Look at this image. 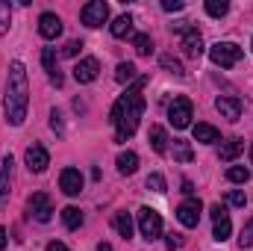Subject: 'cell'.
Segmentation results:
<instances>
[{"label":"cell","mask_w":253,"mask_h":251,"mask_svg":"<svg viewBox=\"0 0 253 251\" xmlns=\"http://www.w3.org/2000/svg\"><path fill=\"white\" fill-rule=\"evenodd\" d=\"M239 243H242V249H251L253 246V219L242 228V237H239Z\"/></svg>","instance_id":"32"},{"label":"cell","mask_w":253,"mask_h":251,"mask_svg":"<svg viewBox=\"0 0 253 251\" xmlns=\"http://www.w3.org/2000/svg\"><path fill=\"white\" fill-rule=\"evenodd\" d=\"M183 192H186V195L191 198V192H194V187H191V181H183Z\"/></svg>","instance_id":"40"},{"label":"cell","mask_w":253,"mask_h":251,"mask_svg":"<svg viewBox=\"0 0 253 251\" xmlns=\"http://www.w3.org/2000/svg\"><path fill=\"white\" fill-rule=\"evenodd\" d=\"M115 231H118L124 240L132 237V219H129V213H118V216H115Z\"/></svg>","instance_id":"26"},{"label":"cell","mask_w":253,"mask_h":251,"mask_svg":"<svg viewBox=\"0 0 253 251\" xmlns=\"http://www.w3.org/2000/svg\"><path fill=\"white\" fill-rule=\"evenodd\" d=\"M215 110L221 113V119H227V122H239V116H242V101L233 98V95H221V98L215 101Z\"/></svg>","instance_id":"14"},{"label":"cell","mask_w":253,"mask_h":251,"mask_svg":"<svg viewBox=\"0 0 253 251\" xmlns=\"http://www.w3.org/2000/svg\"><path fill=\"white\" fill-rule=\"evenodd\" d=\"M39 33H42L44 39H56V36H62V18H59L56 12H44V15L39 18Z\"/></svg>","instance_id":"16"},{"label":"cell","mask_w":253,"mask_h":251,"mask_svg":"<svg viewBox=\"0 0 253 251\" xmlns=\"http://www.w3.org/2000/svg\"><path fill=\"white\" fill-rule=\"evenodd\" d=\"M209 57H212V63L221 65V68H233V65L242 63L245 51H242L239 45H233V42H218V45H212Z\"/></svg>","instance_id":"4"},{"label":"cell","mask_w":253,"mask_h":251,"mask_svg":"<svg viewBox=\"0 0 253 251\" xmlns=\"http://www.w3.org/2000/svg\"><path fill=\"white\" fill-rule=\"evenodd\" d=\"M106 18H109V6H106L103 0H91V3H85V6L80 9V21H83L85 27H103Z\"/></svg>","instance_id":"7"},{"label":"cell","mask_w":253,"mask_h":251,"mask_svg":"<svg viewBox=\"0 0 253 251\" xmlns=\"http://www.w3.org/2000/svg\"><path fill=\"white\" fill-rule=\"evenodd\" d=\"M162 9H165V12H183V9H186V3H183V0H165V3H162Z\"/></svg>","instance_id":"36"},{"label":"cell","mask_w":253,"mask_h":251,"mask_svg":"<svg viewBox=\"0 0 253 251\" xmlns=\"http://www.w3.org/2000/svg\"><path fill=\"white\" fill-rule=\"evenodd\" d=\"M62 222L68 231H77V228H83V213H80V207H65L62 210Z\"/></svg>","instance_id":"23"},{"label":"cell","mask_w":253,"mask_h":251,"mask_svg":"<svg viewBox=\"0 0 253 251\" xmlns=\"http://www.w3.org/2000/svg\"><path fill=\"white\" fill-rule=\"evenodd\" d=\"M242 151H245V142H242V139H227V142L221 145V154H218V157H221L224 163H233Z\"/></svg>","instance_id":"20"},{"label":"cell","mask_w":253,"mask_h":251,"mask_svg":"<svg viewBox=\"0 0 253 251\" xmlns=\"http://www.w3.org/2000/svg\"><path fill=\"white\" fill-rule=\"evenodd\" d=\"M200 213H203V204H200L197 198H186V201L177 207V219H180L183 228H197Z\"/></svg>","instance_id":"10"},{"label":"cell","mask_w":253,"mask_h":251,"mask_svg":"<svg viewBox=\"0 0 253 251\" xmlns=\"http://www.w3.org/2000/svg\"><path fill=\"white\" fill-rule=\"evenodd\" d=\"M27 107H30V83H27V68L24 63L9 65V80H6V98H3V110H6V122L12 127H21L27 119Z\"/></svg>","instance_id":"2"},{"label":"cell","mask_w":253,"mask_h":251,"mask_svg":"<svg viewBox=\"0 0 253 251\" xmlns=\"http://www.w3.org/2000/svg\"><path fill=\"white\" fill-rule=\"evenodd\" d=\"M42 65H44L50 83L59 89V86L65 83V77H62V71H59V65H56V51H53V48H44V54H42Z\"/></svg>","instance_id":"17"},{"label":"cell","mask_w":253,"mask_h":251,"mask_svg":"<svg viewBox=\"0 0 253 251\" xmlns=\"http://www.w3.org/2000/svg\"><path fill=\"white\" fill-rule=\"evenodd\" d=\"M59 189H62L65 195H80L83 192V175H80V169H65L62 175H59Z\"/></svg>","instance_id":"15"},{"label":"cell","mask_w":253,"mask_h":251,"mask_svg":"<svg viewBox=\"0 0 253 251\" xmlns=\"http://www.w3.org/2000/svg\"><path fill=\"white\" fill-rule=\"evenodd\" d=\"M251 163H253V148H251Z\"/></svg>","instance_id":"43"},{"label":"cell","mask_w":253,"mask_h":251,"mask_svg":"<svg viewBox=\"0 0 253 251\" xmlns=\"http://www.w3.org/2000/svg\"><path fill=\"white\" fill-rule=\"evenodd\" d=\"M147 189H150V192H159V195H162V192H165V178H162L159 172L147 175Z\"/></svg>","instance_id":"31"},{"label":"cell","mask_w":253,"mask_h":251,"mask_svg":"<svg viewBox=\"0 0 253 251\" xmlns=\"http://www.w3.org/2000/svg\"><path fill=\"white\" fill-rule=\"evenodd\" d=\"M183 246V237L180 234H168V249H180Z\"/></svg>","instance_id":"38"},{"label":"cell","mask_w":253,"mask_h":251,"mask_svg":"<svg viewBox=\"0 0 253 251\" xmlns=\"http://www.w3.org/2000/svg\"><path fill=\"white\" fill-rule=\"evenodd\" d=\"M147 139H150V148H153L156 154H165V151H168V142H171V139H168V133H165V130H162L159 125L150 127Z\"/></svg>","instance_id":"18"},{"label":"cell","mask_w":253,"mask_h":251,"mask_svg":"<svg viewBox=\"0 0 253 251\" xmlns=\"http://www.w3.org/2000/svg\"><path fill=\"white\" fill-rule=\"evenodd\" d=\"M12 169H15V160H12V154H6L3 157V163H0V210H6V204H9V192H12Z\"/></svg>","instance_id":"11"},{"label":"cell","mask_w":253,"mask_h":251,"mask_svg":"<svg viewBox=\"0 0 253 251\" xmlns=\"http://www.w3.org/2000/svg\"><path fill=\"white\" fill-rule=\"evenodd\" d=\"M135 169H138V154H132V151L118 154V172L121 175H135Z\"/></svg>","instance_id":"22"},{"label":"cell","mask_w":253,"mask_h":251,"mask_svg":"<svg viewBox=\"0 0 253 251\" xmlns=\"http://www.w3.org/2000/svg\"><path fill=\"white\" fill-rule=\"evenodd\" d=\"M80 51H83V42H77V39H74V42H68V45L62 48V54H65V57H77Z\"/></svg>","instance_id":"35"},{"label":"cell","mask_w":253,"mask_h":251,"mask_svg":"<svg viewBox=\"0 0 253 251\" xmlns=\"http://www.w3.org/2000/svg\"><path fill=\"white\" fill-rule=\"evenodd\" d=\"M6 27H9V6L0 3V33H6Z\"/></svg>","instance_id":"37"},{"label":"cell","mask_w":253,"mask_h":251,"mask_svg":"<svg viewBox=\"0 0 253 251\" xmlns=\"http://www.w3.org/2000/svg\"><path fill=\"white\" fill-rule=\"evenodd\" d=\"M191 113H194L191 101L186 95H180V98H174L171 107H168V122L177 127V130H186V127L191 125Z\"/></svg>","instance_id":"6"},{"label":"cell","mask_w":253,"mask_h":251,"mask_svg":"<svg viewBox=\"0 0 253 251\" xmlns=\"http://www.w3.org/2000/svg\"><path fill=\"white\" fill-rule=\"evenodd\" d=\"M6 243H9V237H6V231L0 228V249H6Z\"/></svg>","instance_id":"41"},{"label":"cell","mask_w":253,"mask_h":251,"mask_svg":"<svg viewBox=\"0 0 253 251\" xmlns=\"http://www.w3.org/2000/svg\"><path fill=\"white\" fill-rule=\"evenodd\" d=\"M132 77H135V65L132 63H121L115 68V80H118V83H129Z\"/></svg>","instance_id":"30"},{"label":"cell","mask_w":253,"mask_h":251,"mask_svg":"<svg viewBox=\"0 0 253 251\" xmlns=\"http://www.w3.org/2000/svg\"><path fill=\"white\" fill-rule=\"evenodd\" d=\"M174 160H177V163H191V160H194V151H191L189 142L174 139Z\"/></svg>","instance_id":"25"},{"label":"cell","mask_w":253,"mask_h":251,"mask_svg":"<svg viewBox=\"0 0 253 251\" xmlns=\"http://www.w3.org/2000/svg\"><path fill=\"white\" fill-rule=\"evenodd\" d=\"M132 45H135V54H138V57H150V54H153V39H150L147 33L132 36Z\"/></svg>","instance_id":"24"},{"label":"cell","mask_w":253,"mask_h":251,"mask_svg":"<svg viewBox=\"0 0 253 251\" xmlns=\"http://www.w3.org/2000/svg\"><path fill=\"white\" fill-rule=\"evenodd\" d=\"M50 127L56 133H65V122H62V113L59 110H50Z\"/></svg>","instance_id":"34"},{"label":"cell","mask_w":253,"mask_h":251,"mask_svg":"<svg viewBox=\"0 0 253 251\" xmlns=\"http://www.w3.org/2000/svg\"><path fill=\"white\" fill-rule=\"evenodd\" d=\"M162 68H165L168 74H174L177 80H183V77H186V68L180 65V60H174V57H168V54L162 57Z\"/></svg>","instance_id":"28"},{"label":"cell","mask_w":253,"mask_h":251,"mask_svg":"<svg viewBox=\"0 0 253 251\" xmlns=\"http://www.w3.org/2000/svg\"><path fill=\"white\" fill-rule=\"evenodd\" d=\"M171 33H177V36H180V48H183V54H186V57L197 60V57L203 54V39H200L197 27H191L189 21H186V24H171Z\"/></svg>","instance_id":"3"},{"label":"cell","mask_w":253,"mask_h":251,"mask_svg":"<svg viewBox=\"0 0 253 251\" xmlns=\"http://www.w3.org/2000/svg\"><path fill=\"white\" fill-rule=\"evenodd\" d=\"M227 181H230V184H248V181H251V172H248L245 166H230V169H227Z\"/></svg>","instance_id":"27"},{"label":"cell","mask_w":253,"mask_h":251,"mask_svg":"<svg viewBox=\"0 0 253 251\" xmlns=\"http://www.w3.org/2000/svg\"><path fill=\"white\" fill-rule=\"evenodd\" d=\"M47 251H71V249H68V246H65V243H56V240H53V243H50V246H47Z\"/></svg>","instance_id":"39"},{"label":"cell","mask_w":253,"mask_h":251,"mask_svg":"<svg viewBox=\"0 0 253 251\" xmlns=\"http://www.w3.org/2000/svg\"><path fill=\"white\" fill-rule=\"evenodd\" d=\"M97 251H115V249H112L109 243H100V246H97Z\"/></svg>","instance_id":"42"},{"label":"cell","mask_w":253,"mask_h":251,"mask_svg":"<svg viewBox=\"0 0 253 251\" xmlns=\"http://www.w3.org/2000/svg\"><path fill=\"white\" fill-rule=\"evenodd\" d=\"M109 30H112L115 39H126V36H132V15H121V18H115V24H112Z\"/></svg>","instance_id":"21"},{"label":"cell","mask_w":253,"mask_h":251,"mask_svg":"<svg viewBox=\"0 0 253 251\" xmlns=\"http://www.w3.org/2000/svg\"><path fill=\"white\" fill-rule=\"evenodd\" d=\"M209 216H212V222H215V231H212V240H218V243H224V240H230V234H233V222H230V216H227V210H224L221 204H212V207H209Z\"/></svg>","instance_id":"9"},{"label":"cell","mask_w":253,"mask_h":251,"mask_svg":"<svg viewBox=\"0 0 253 251\" xmlns=\"http://www.w3.org/2000/svg\"><path fill=\"white\" fill-rule=\"evenodd\" d=\"M97 74H100V63L94 57H85V60H80L74 65V80L77 83H91V80H97Z\"/></svg>","instance_id":"13"},{"label":"cell","mask_w":253,"mask_h":251,"mask_svg":"<svg viewBox=\"0 0 253 251\" xmlns=\"http://www.w3.org/2000/svg\"><path fill=\"white\" fill-rule=\"evenodd\" d=\"M144 83H147V77H138L124 95L115 101V107H112V119H109V122L115 125V136H118V142H126V139L138 130L141 113H144V95H141Z\"/></svg>","instance_id":"1"},{"label":"cell","mask_w":253,"mask_h":251,"mask_svg":"<svg viewBox=\"0 0 253 251\" xmlns=\"http://www.w3.org/2000/svg\"><path fill=\"white\" fill-rule=\"evenodd\" d=\"M27 207H30V216H36V222H50L53 219V204H50L47 192H33Z\"/></svg>","instance_id":"8"},{"label":"cell","mask_w":253,"mask_h":251,"mask_svg":"<svg viewBox=\"0 0 253 251\" xmlns=\"http://www.w3.org/2000/svg\"><path fill=\"white\" fill-rule=\"evenodd\" d=\"M227 204H230V207H245V204H248V195L239 192V189H233V192L227 195Z\"/></svg>","instance_id":"33"},{"label":"cell","mask_w":253,"mask_h":251,"mask_svg":"<svg viewBox=\"0 0 253 251\" xmlns=\"http://www.w3.org/2000/svg\"><path fill=\"white\" fill-rule=\"evenodd\" d=\"M206 12H209L212 18H224V15L230 12V3H227V0H206Z\"/></svg>","instance_id":"29"},{"label":"cell","mask_w":253,"mask_h":251,"mask_svg":"<svg viewBox=\"0 0 253 251\" xmlns=\"http://www.w3.org/2000/svg\"><path fill=\"white\" fill-rule=\"evenodd\" d=\"M251 48H253V42H251Z\"/></svg>","instance_id":"44"},{"label":"cell","mask_w":253,"mask_h":251,"mask_svg":"<svg viewBox=\"0 0 253 251\" xmlns=\"http://www.w3.org/2000/svg\"><path fill=\"white\" fill-rule=\"evenodd\" d=\"M221 139V133H218V127L212 125H194V142H203V145H212V142H218Z\"/></svg>","instance_id":"19"},{"label":"cell","mask_w":253,"mask_h":251,"mask_svg":"<svg viewBox=\"0 0 253 251\" xmlns=\"http://www.w3.org/2000/svg\"><path fill=\"white\" fill-rule=\"evenodd\" d=\"M47 166H50V154H47L42 145H30V148H27V169H30L33 175H42Z\"/></svg>","instance_id":"12"},{"label":"cell","mask_w":253,"mask_h":251,"mask_svg":"<svg viewBox=\"0 0 253 251\" xmlns=\"http://www.w3.org/2000/svg\"><path fill=\"white\" fill-rule=\"evenodd\" d=\"M138 231H141V237H144L147 243L159 240V237H162V216H159L153 207H141V210H138Z\"/></svg>","instance_id":"5"}]
</instances>
